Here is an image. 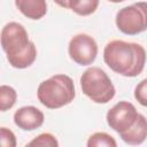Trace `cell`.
Instances as JSON below:
<instances>
[{
  "label": "cell",
  "mask_w": 147,
  "mask_h": 147,
  "mask_svg": "<svg viewBox=\"0 0 147 147\" xmlns=\"http://www.w3.org/2000/svg\"><path fill=\"white\" fill-rule=\"evenodd\" d=\"M105 63L124 77H137L145 68L146 49L138 42L111 40L103 48Z\"/></svg>",
  "instance_id": "1"
},
{
  "label": "cell",
  "mask_w": 147,
  "mask_h": 147,
  "mask_svg": "<svg viewBox=\"0 0 147 147\" xmlns=\"http://www.w3.org/2000/svg\"><path fill=\"white\" fill-rule=\"evenodd\" d=\"M26 146H41V147H57L59 141L55 136H53L49 132H44L33 138L30 142L26 144Z\"/></svg>",
  "instance_id": "14"
},
{
  "label": "cell",
  "mask_w": 147,
  "mask_h": 147,
  "mask_svg": "<svg viewBox=\"0 0 147 147\" xmlns=\"http://www.w3.org/2000/svg\"><path fill=\"white\" fill-rule=\"evenodd\" d=\"M0 141L2 147H15L16 146V137L14 132L5 126L0 127Z\"/></svg>",
  "instance_id": "16"
},
{
  "label": "cell",
  "mask_w": 147,
  "mask_h": 147,
  "mask_svg": "<svg viewBox=\"0 0 147 147\" xmlns=\"http://www.w3.org/2000/svg\"><path fill=\"white\" fill-rule=\"evenodd\" d=\"M134 99L144 107H147V79H142L134 87Z\"/></svg>",
  "instance_id": "15"
},
{
  "label": "cell",
  "mask_w": 147,
  "mask_h": 147,
  "mask_svg": "<svg viewBox=\"0 0 147 147\" xmlns=\"http://www.w3.org/2000/svg\"><path fill=\"white\" fill-rule=\"evenodd\" d=\"M15 6L21 14L30 20H40L47 13L46 0H15Z\"/></svg>",
  "instance_id": "10"
},
{
  "label": "cell",
  "mask_w": 147,
  "mask_h": 147,
  "mask_svg": "<svg viewBox=\"0 0 147 147\" xmlns=\"http://www.w3.org/2000/svg\"><path fill=\"white\" fill-rule=\"evenodd\" d=\"M68 54L75 63L79 65H90L96 59L98 44L90 34L78 33L69 41Z\"/></svg>",
  "instance_id": "6"
},
{
  "label": "cell",
  "mask_w": 147,
  "mask_h": 147,
  "mask_svg": "<svg viewBox=\"0 0 147 147\" xmlns=\"http://www.w3.org/2000/svg\"><path fill=\"white\" fill-rule=\"evenodd\" d=\"M108 1L114 2V3H119V2H123V1H125V0H108Z\"/></svg>",
  "instance_id": "18"
},
{
  "label": "cell",
  "mask_w": 147,
  "mask_h": 147,
  "mask_svg": "<svg viewBox=\"0 0 147 147\" xmlns=\"http://www.w3.org/2000/svg\"><path fill=\"white\" fill-rule=\"evenodd\" d=\"M76 96L75 84L71 77L57 74L42 80L37 90L39 102L48 109L62 108L74 101Z\"/></svg>",
  "instance_id": "3"
},
{
  "label": "cell",
  "mask_w": 147,
  "mask_h": 147,
  "mask_svg": "<svg viewBox=\"0 0 147 147\" xmlns=\"http://www.w3.org/2000/svg\"><path fill=\"white\" fill-rule=\"evenodd\" d=\"M1 47L13 68H29L37 59V48L25 28L17 22L7 23L1 30Z\"/></svg>",
  "instance_id": "2"
},
{
  "label": "cell",
  "mask_w": 147,
  "mask_h": 147,
  "mask_svg": "<svg viewBox=\"0 0 147 147\" xmlns=\"http://www.w3.org/2000/svg\"><path fill=\"white\" fill-rule=\"evenodd\" d=\"M17 99V93L14 87L9 85H1L0 86V110L7 111L15 105Z\"/></svg>",
  "instance_id": "12"
},
{
  "label": "cell",
  "mask_w": 147,
  "mask_h": 147,
  "mask_svg": "<svg viewBox=\"0 0 147 147\" xmlns=\"http://www.w3.org/2000/svg\"><path fill=\"white\" fill-rule=\"evenodd\" d=\"M79 82L83 93L95 103H108L116 94L111 79L99 67L86 69L80 76Z\"/></svg>",
  "instance_id": "4"
},
{
  "label": "cell",
  "mask_w": 147,
  "mask_h": 147,
  "mask_svg": "<svg viewBox=\"0 0 147 147\" xmlns=\"http://www.w3.org/2000/svg\"><path fill=\"white\" fill-rule=\"evenodd\" d=\"M45 121L44 113L34 106H24L14 114V123L23 131H33L39 129Z\"/></svg>",
  "instance_id": "8"
},
{
  "label": "cell",
  "mask_w": 147,
  "mask_h": 147,
  "mask_svg": "<svg viewBox=\"0 0 147 147\" xmlns=\"http://www.w3.org/2000/svg\"><path fill=\"white\" fill-rule=\"evenodd\" d=\"M121 139L132 146L141 145L147 138V119L144 115L139 114L136 123L126 131L119 133Z\"/></svg>",
  "instance_id": "9"
},
{
  "label": "cell",
  "mask_w": 147,
  "mask_h": 147,
  "mask_svg": "<svg viewBox=\"0 0 147 147\" xmlns=\"http://www.w3.org/2000/svg\"><path fill=\"white\" fill-rule=\"evenodd\" d=\"M57 6L64 8V9H69V0H53Z\"/></svg>",
  "instance_id": "17"
},
{
  "label": "cell",
  "mask_w": 147,
  "mask_h": 147,
  "mask_svg": "<svg viewBox=\"0 0 147 147\" xmlns=\"http://www.w3.org/2000/svg\"><path fill=\"white\" fill-rule=\"evenodd\" d=\"M117 29L127 36H136L147 30V1L134 2L119 9L115 17Z\"/></svg>",
  "instance_id": "5"
},
{
  "label": "cell",
  "mask_w": 147,
  "mask_h": 147,
  "mask_svg": "<svg viewBox=\"0 0 147 147\" xmlns=\"http://www.w3.org/2000/svg\"><path fill=\"white\" fill-rule=\"evenodd\" d=\"M138 115L139 113L133 103L129 101H119L108 110L106 119L109 127L119 134L129 130L136 123Z\"/></svg>",
  "instance_id": "7"
},
{
  "label": "cell",
  "mask_w": 147,
  "mask_h": 147,
  "mask_svg": "<svg viewBox=\"0 0 147 147\" xmlns=\"http://www.w3.org/2000/svg\"><path fill=\"white\" fill-rule=\"evenodd\" d=\"M99 0H69V9L79 16H88L95 13Z\"/></svg>",
  "instance_id": "11"
},
{
  "label": "cell",
  "mask_w": 147,
  "mask_h": 147,
  "mask_svg": "<svg viewBox=\"0 0 147 147\" xmlns=\"http://www.w3.org/2000/svg\"><path fill=\"white\" fill-rule=\"evenodd\" d=\"M86 145L87 147H116L117 142L113 136L106 132H95L90 136Z\"/></svg>",
  "instance_id": "13"
}]
</instances>
